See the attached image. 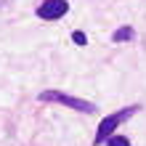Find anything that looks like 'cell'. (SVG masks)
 I'll return each mask as SVG.
<instances>
[{
  "mask_svg": "<svg viewBox=\"0 0 146 146\" xmlns=\"http://www.w3.org/2000/svg\"><path fill=\"white\" fill-rule=\"evenodd\" d=\"M138 111H141V104H130V106H122L119 111L106 114V117L98 122V130H96V135H93V146H104V141L109 138V135L114 133L125 119H130L133 114H138Z\"/></svg>",
  "mask_w": 146,
  "mask_h": 146,
  "instance_id": "obj_1",
  "label": "cell"
},
{
  "mask_svg": "<svg viewBox=\"0 0 146 146\" xmlns=\"http://www.w3.org/2000/svg\"><path fill=\"white\" fill-rule=\"evenodd\" d=\"M37 101H42V104H61V106H69L74 111H85V114H93V111H96V104H93V101L69 96V93H61V90H42L37 96Z\"/></svg>",
  "mask_w": 146,
  "mask_h": 146,
  "instance_id": "obj_2",
  "label": "cell"
},
{
  "mask_svg": "<svg viewBox=\"0 0 146 146\" xmlns=\"http://www.w3.org/2000/svg\"><path fill=\"white\" fill-rule=\"evenodd\" d=\"M69 13V3L66 0H42V3L35 8V16L42 21H58Z\"/></svg>",
  "mask_w": 146,
  "mask_h": 146,
  "instance_id": "obj_3",
  "label": "cell"
},
{
  "mask_svg": "<svg viewBox=\"0 0 146 146\" xmlns=\"http://www.w3.org/2000/svg\"><path fill=\"white\" fill-rule=\"evenodd\" d=\"M133 37H135V29L133 27H119V29H114V35H111L114 42H130Z\"/></svg>",
  "mask_w": 146,
  "mask_h": 146,
  "instance_id": "obj_4",
  "label": "cell"
},
{
  "mask_svg": "<svg viewBox=\"0 0 146 146\" xmlns=\"http://www.w3.org/2000/svg\"><path fill=\"white\" fill-rule=\"evenodd\" d=\"M104 143H106V146H133L130 141L125 138V135H117V133H111V135H109V138H106Z\"/></svg>",
  "mask_w": 146,
  "mask_h": 146,
  "instance_id": "obj_5",
  "label": "cell"
},
{
  "mask_svg": "<svg viewBox=\"0 0 146 146\" xmlns=\"http://www.w3.org/2000/svg\"><path fill=\"white\" fill-rule=\"evenodd\" d=\"M72 40L77 42V45H88V37H85L82 29H74V32H72Z\"/></svg>",
  "mask_w": 146,
  "mask_h": 146,
  "instance_id": "obj_6",
  "label": "cell"
},
{
  "mask_svg": "<svg viewBox=\"0 0 146 146\" xmlns=\"http://www.w3.org/2000/svg\"><path fill=\"white\" fill-rule=\"evenodd\" d=\"M0 5H3V0H0Z\"/></svg>",
  "mask_w": 146,
  "mask_h": 146,
  "instance_id": "obj_7",
  "label": "cell"
}]
</instances>
